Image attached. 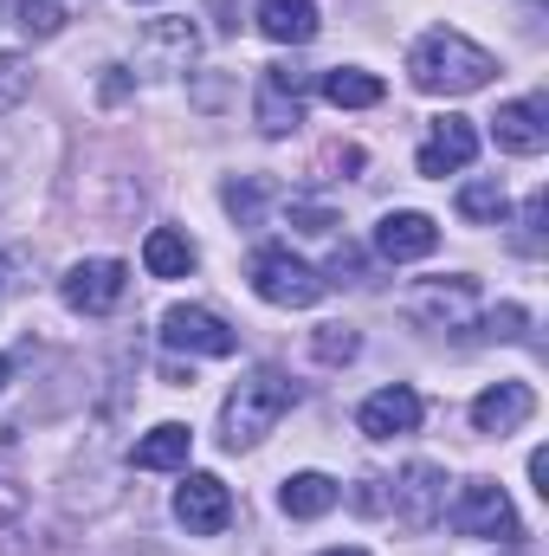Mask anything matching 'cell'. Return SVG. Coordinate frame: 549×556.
Segmentation results:
<instances>
[{
	"label": "cell",
	"mask_w": 549,
	"mask_h": 556,
	"mask_svg": "<svg viewBox=\"0 0 549 556\" xmlns=\"http://www.w3.org/2000/svg\"><path fill=\"white\" fill-rule=\"evenodd\" d=\"M7 376H13V369H7V356H0V389H7Z\"/></svg>",
	"instance_id": "4dcf8cb0"
},
{
	"label": "cell",
	"mask_w": 549,
	"mask_h": 556,
	"mask_svg": "<svg viewBox=\"0 0 549 556\" xmlns=\"http://www.w3.org/2000/svg\"><path fill=\"white\" fill-rule=\"evenodd\" d=\"M491 137L505 155H544L549 149V104L544 98H511L491 117Z\"/></svg>",
	"instance_id": "5bb4252c"
},
{
	"label": "cell",
	"mask_w": 549,
	"mask_h": 556,
	"mask_svg": "<svg viewBox=\"0 0 549 556\" xmlns=\"http://www.w3.org/2000/svg\"><path fill=\"white\" fill-rule=\"evenodd\" d=\"M491 72H498V59H491L478 39H465L459 26H433V33H420L413 52H408V78H413V91H426V98H465V91H485Z\"/></svg>",
	"instance_id": "6da1fadb"
},
{
	"label": "cell",
	"mask_w": 549,
	"mask_h": 556,
	"mask_svg": "<svg viewBox=\"0 0 549 556\" xmlns=\"http://www.w3.org/2000/svg\"><path fill=\"white\" fill-rule=\"evenodd\" d=\"M518 227H524V233H518V253H531V260H537V253H544V194H531V201H524V220H518Z\"/></svg>",
	"instance_id": "4316f807"
},
{
	"label": "cell",
	"mask_w": 549,
	"mask_h": 556,
	"mask_svg": "<svg viewBox=\"0 0 549 556\" xmlns=\"http://www.w3.org/2000/svg\"><path fill=\"white\" fill-rule=\"evenodd\" d=\"M336 498H343V492H336V479H330V472H291V479H284V492H278L284 518H323Z\"/></svg>",
	"instance_id": "ffe728a7"
},
{
	"label": "cell",
	"mask_w": 549,
	"mask_h": 556,
	"mask_svg": "<svg viewBox=\"0 0 549 556\" xmlns=\"http://www.w3.org/2000/svg\"><path fill=\"white\" fill-rule=\"evenodd\" d=\"M194 52H201L194 20H149L142 39H137V72H149V78H175V72L194 65Z\"/></svg>",
	"instance_id": "9c48e42d"
},
{
	"label": "cell",
	"mask_w": 549,
	"mask_h": 556,
	"mask_svg": "<svg viewBox=\"0 0 549 556\" xmlns=\"http://www.w3.org/2000/svg\"><path fill=\"white\" fill-rule=\"evenodd\" d=\"M446 525H452L459 538L518 544V511H511V498H505V485H498V479H465V485H459V498L446 505Z\"/></svg>",
	"instance_id": "277c9868"
},
{
	"label": "cell",
	"mask_w": 549,
	"mask_h": 556,
	"mask_svg": "<svg viewBox=\"0 0 549 556\" xmlns=\"http://www.w3.org/2000/svg\"><path fill=\"white\" fill-rule=\"evenodd\" d=\"M259 33L272 46H310L317 39V7L310 0H259Z\"/></svg>",
	"instance_id": "ac0fdd59"
},
{
	"label": "cell",
	"mask_w": 549,
	"mask_h": 556,
	"mask_svg": "<svg viewBox=\"0 0 549 556\" xmlns=\"http://www.w3.org/2000/svg\"><path fill=\"white\" fill-rule=\"evenodd\" d=\"M356 427H362L369 440H395V433H413V427H420V395H413L408 382H388V389H375V395L356 408Z\"/></svg>",
	"instance_id": "9a60e30c"
},
{
	"label": "cell",
	"mask_w": 549,
	"mask_h": 556,
	"mask_svg": "<svg viewBox=\"0 0 549 556\" xmlns=\"http://www.w3.org/2000/svg\"><path fill=\"white\" fill-rule=\"evenodd\" d=\"M13 20H20L26 39H59L65 33V7H52V0H20Z\"/></svg>",
	"instance_id": "d4e9b609"
},
{
	"label": "cell",
	"mask_w": 549,
	"mask_h": 556,
	"mask_svg": "<svg viewBox=\"0 0 549 556\" xmlns=\"http://www.w3.org/2000/svg\"><path fill=\"white\" fill-rule=\"evenodd\" d=\"M323 556H369V551H323Z\"/></svg>",
	"instance_id": "1f68e13d"
},
{
	"label": "cell",
	"mask_w": 549,
	"mask_h": 556,
	"mask_svg": "<svg viewBox=\"0 0 549 556\" xmlns=\"http://www.w3.org/2000/svg\"><path fill=\"white\" fill-rule=\"evenodd\" d=\"M531 415H537V395H531V382H498V389H485V395L472 402V427H478V433H491V440L518 433Z\"/></svg>",
	"instance_id": "2e32d148"
},
{
	"label": "cell",
	"mask_w": 549,
	"mask_h": 556,
	"mask_svg": "<svg viewBox=\"0 0 549 556\" xmlns=\"http://www.w3.org/2000/svg\"><path fill=\"white\" fill-rule=\"evenodd\" d=\"M291 408H297V382H291L284 369H253V376L227 395V408H220V440H227V453L259 446Z\"/></svg>",
	"instance_id": "7a4b0ae2"
},
{
	"label": "cell",
	"mask_w": 549,
	"mask_h": 556,
	"mask_svg": "<svg viewBox=\"0 0 549 556\" xmlns=\"http://www.w3.org/2000/svg\"><path fill=\"white\" fill-rule=\"evenodd\" d=\"M505 207H511V194H505L498 181H465V188H459V214H465L472 227H498Z\"/></svg>",
	"instance_id": "7402d4cb"
},
{
	"label": "cell",
	"mask_w": 549,
	"mask_h": 556,
	"mask_svg": "<svg viewBox=\"0 0 549 556\" xmlns=\"http://www.w3.org/2000/svg\"><path fill=\"white\" fill-rule=\"evenodd\" d=\"M395 525L401 531H433L439 518H446V472L433 466V459H413L401 466V479H395Z\"/></svg>",
	"instance_id": "8992f818"
},
{
	"label": "cell",
	"mask_w": 549,
	"mask_h": 556,
	"mask_svg": "<svg viewBox=\"0 0 549 556\" xmlns=\"http://www.w3.org/2000/svg\"><path fill=\"white\" fill-rule=\"evenodd\" d=\"M323 98L336 111H369V104H382V78L362 65H336V72H323Z\"/></svg>",
	"instance_id": "44dd1931"
},
{
	"label": "cell",
	"mask_w": 549,
	"mask_h": 556,
	"mask_svg": "<svg viewBox=\"0 0 549 556\" xmlns=\"http://www.w3.org/2000/svg\"><path fill=\"white\" fill-rule=\"evenodd\" d=\"M194 240L188 233H175V227H149V240H142V273L149 278H188L194 273Z\"/></svg>",
	"instance_id": "d6986e66"
},
{
	"label": "cell",
	"mask_w": 549,
	"mask_h": 556,
	"mask_svg": "<svg viewBox=\"0 0 549 556\" xmlns=\"http://www.w3.org/2000/svg\"><path fill=\"white\" fill-rule=\"evenodd\" d=\"M175 518L188 525V538H220V531L233 525V492H227V479L188 472V479L175 485Z\"/></svg>",
	"instance_id": "ba28073f"
},
{
	"label": "cell",
	"mask_w": 549,
	"mask_h": 556,
	"mask_svg": "<svg viewBox=\"0 0 549 556\" xmlns=\"http://www.w3.org/2000/svg\"><path fill=\"white\" fill-rule=\"evenodd\" d=\"M162 343L168 350H188V356H233L240 350V337L214 311H201V304H168L162 311Z\"/></svg>",
	"instance_id": "8fae6325"
},
{
	"label": "cell",
	"mask_w": 549,
	"mask_h": 556,
	"mask_svg": "<svg viewBox=\"0 0 549 556\" xmlns=\"http://www.w3.org/2000/svg\"><path fill=\"white\" fill-rule=\"evenodd\" d=\"M401 311H408L413 324H426V330H459V324L478 311V278H465V273L420 278V285H408Z\"/></svg>",
	"instance_id": "5b68a950"
},
{
	"label": "cell",
	"mask_w": 549,
	"mask_h": 556,
	"mask_svg": "<svg viewBox=\"0 0 549 556\" xmlns=\"http://www.w3.org/2000/svg\"><path fill=\"white\" fill-rule=\"evenodd\" d=\"M246 278H253V291H259L266 304H278V311H310V304L330 291L323 273H317L310 260H297L291 247H259L253 266H246Z\"/></svg>",
	"instance_id": "3957f363"
},
{
	"label": "cell",
	"mask_w": 549,
	"mask_h": 556,
	"mask_svg": "<svg viewBox=\"0 0 549 556\" xmlns=\"http://www.w3.org/2000/svg\"><path fill=\"white\" fill-rule=\"evenodd\" d=\"M188 453H194V433L181 420H162V427H149L137 446H130V466H142V472H181Z\"/></svg>",
	"instance_id": "e0dca14e"
},
{
	"label": "cell",
	"mask_w": 549,
	"mask_h": 556,
	"mask_svg": "<svg viewBox=\"0 0 549 556\" xmlns=\"http://www.w3.org/2000/svg\"><path fill=\"white\" fill-rule=\"evenodd\" d=\"M531 479H537V492L549 498V453H531Z\"/></svg>",
	"instance_id": "f1b7e54d"
},
{
	"label": "cell",
	"mask_w": 549,
	"mask_h": 556,
	"mask_svg": "<svg viewBox=\"0 0 549 556\" xmlns=\"http://www.w3.org/2000/svg\"><path fill=\"white\" fill-rule=\"evenodd\" d=\"M472 155H478V130H472L465 117H439V124L426 130V142H420L413 168H420V175H433V181H446V175L472 168Z\"/></svg>",
	"instance_id": "7c38bea8"
},
{
	"label": "cell",
	"mask_w": 549,
	"mask_h": 556,
	"mask_svg": "<svg viewBox=\"0 0 549 556\" xmlns=\"http://www.w3.org/2000/svg\"><path fill=\"white\" fill-rule=\"evenodd\" d=\"M485 337H505V343L524 337V304H498V311L485 317Z\"/></svg>",
	"instance_id": "83f0119b"
},
{
	"label": "cell",
	"mask_w": 549,
	"mask_h": 556,
	"mask_svg": "<svg viewBox=\"0 0 549 556\" xmlns=\"http://www.w3.org/2000/svg\"><path fill=\"white\" fill-rule=\"evenodd\" d=\"M253 124H259V137H291L304 124V72H291V65H266L259 72Z\"/></svg>",
	"instance_id": "30bf717a"
},
{
	"label": "cell",
	"mask_w": 549,
	"mask_h": 556,
	"mask_svg": "<svg viewBox=\"0 0 549 556\" xmlns=\"http://www.w3.org/2000/svg\"><path fill=\"white\" fill-rule=\"evenodd\" d=\"M0 518H20V492L13 485H0Z\"/></svg>",
	"instance_id": "f546056e"
},
{
	"label": "cell",
	"mask_w": 549,
	"mask_h": 556,
	"mask_svg": "<svg viewBox=\"0 0 549 556\" xmlns=\"http://www.w3.org/2000/svg\"><path fill=\"white\" fill-rule=\"evenodd\" d=\"M124 285H130V266H124V260H78L72 273L59 278V298H65V311H78V317H104V311L124 298Z\"/></svg>",
	"instance_id": "52a82bcc"
},
{
	"label": "cell",
	"mask_w": 549,
	"mask_h": 556,
	"mask_svg": "<svg viewBox=\"0 0 549 556\" xmlns=\"http://www.w3.org/2000/svg\"><path fill=\"white\" fill-rule=\"evenodd\" d=\"M356 350H362V337H356L349 324H323V330L310 337V356L330 363V369H336V363H356Z\"/></svg>",
	"instance_id": "484cf974"
},
{
	"label": "cell",
	"mask_w": 549,
	"mask_h": 556,
	"mask_svg": "<svg viewBox=\"0 0 549 556\" xmlns=\"http://www.w3.org/2000/svg\"><path fill=\"white\" fill-rule=\"evenodd\" d=\"M220 201H227V214H233L240 227H259V214H266L272 188H266L259 175H240V181H227V188H220Z\"/></svg>",
	"instance_id": "603a6c76"
},
{
	"label": "cell",
	"mask_w": 549,
	"mask_h": 556,
	"mask_svg": "<svg viewBox=\"0 0 549 556\" xmlns=\"http://www.w3.org/2000/svg\"><path fill=\"white\" fill-rule=\"evenodd\" d=\"M33 98V59L26 52H0V117L20 111Z\"/></svg>",
	"instance_id": "cb8c5ba5"
},
{
	"label": "cell",
	"mask_w": 549,
	"mask_h": 556,
	"mask_svg": "<svg viewBox=\"0 0 549 556\" xmlns=\"http://www.w3.org/2000/svg\"><path fill=\"white\" fill-rule=\"evenodd\" d=\"M433 247H439V227H433V214H420V207H395V214L375 220V253H382L388 266L426 260Z\"/></svg>",
	"instance_id": "4fadbf2b"
}]
</instances>
